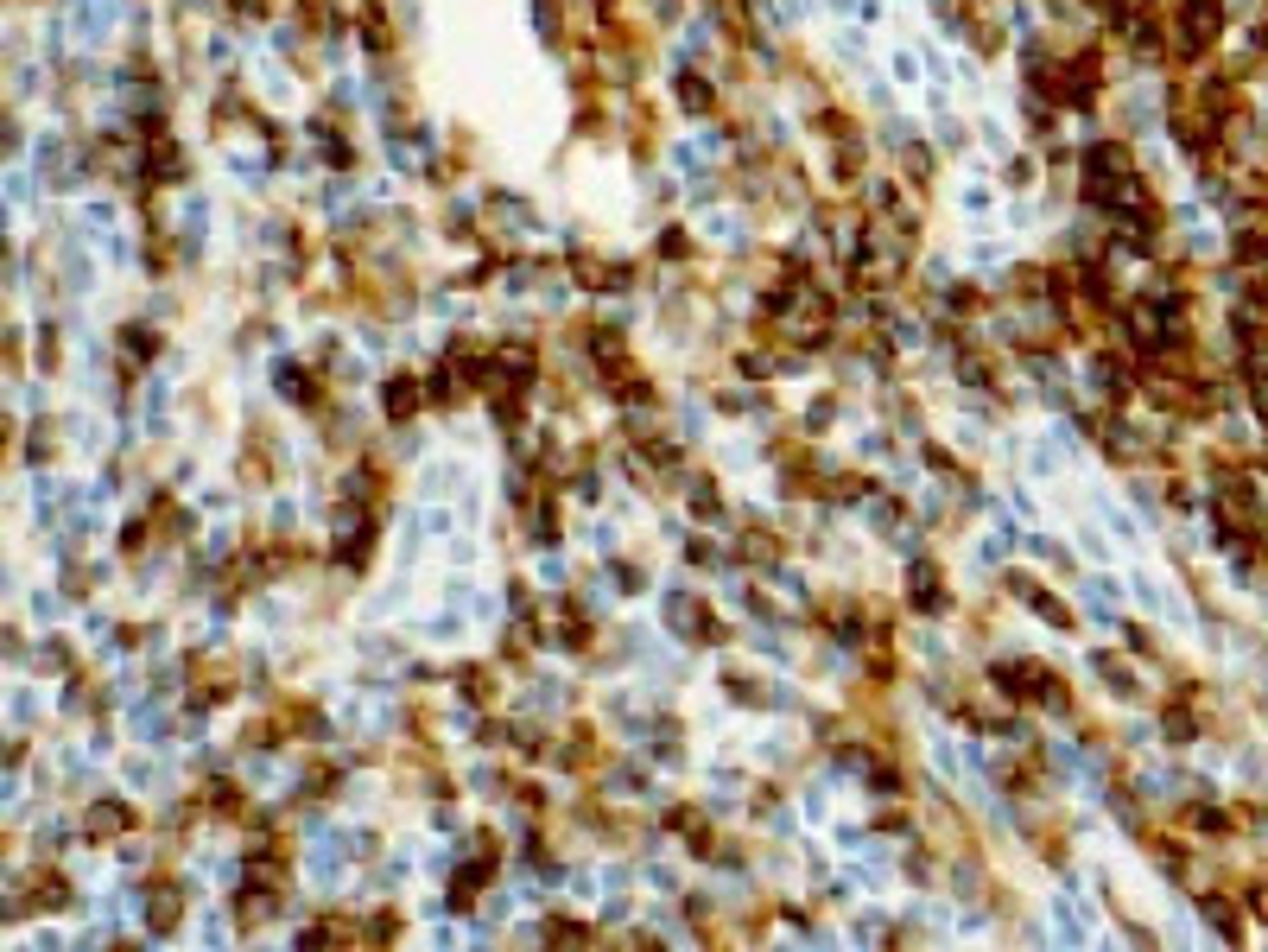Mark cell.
Masks as SVG:
<instances>
[{"mask_svg":"<svg viewBox=\"0 0 1268 952\" xmlns=\"http://www.w3.org/2000/svg\"><path fill=\"white\" fill-rule=\"evenodd\" d=\"M1218 32H1224V7H1218V0H1186L1180 26H1173V45H1180V58H1199V51H1211Z\"/></svg>","mask_w":1268,"mask_h":952,"instance_id":"6da1fadb","label":"cell"},{"mask_svg":"<svg viewBox=\"0 0 1268 952\" xmlns=\"http://www.w3.org/2000/svg\"><path fill=\"white\" fill-rule=\"evenodd\" d=\"M679 102L692 108V115H704V108H711V102H717V89H711V83H704V77H679Z\"/></svg>","mask_w":1268,"mask_h":952,"instance_id":"7a4b0ae2","label":"cell"},{"mask_svg":"<svg viewBox=\"0 0 1268 952\" xmlns=\"http://www.w3.org/2000/svg\"><path fill=\"white\" fill-rule=\"evenodd\" d=\"M121 826H127L121 807H96V813H89V832H121Z\"/></svg>","mask_w":1268,"mask_h":952,"instance_id":"3957f363","label":"cell"},{"mask_svg":"<svg viewBox=\"0 0 1268 952\" xmlns=\"http://www.w3.org/2000/svg\"><path fill=\"white\" fill-rule=\"evenodd\" d=\"M413 394H419L413 381H394L387 388V413H413Z\"/></svg>","mask_w":1268,"mask_h":952,"instance_id":"277c9868","label":"cell"},{"mask_svg":"<svg viewBox=\"0 0 1268 952\" xmlns=\"http://www.w3.org/2000/svg\"><path fill=\"white\" fill-rule=\"evenodd\" d=\"M235 13H267V0H235Z\"/></svg>","mask_w":1268,"mask_h":952,"instance_id":"5b68a950","label":"cell"},{"mask_svg":"<svg viewBox=\"0 0 1268 952\" xmlns=\"http://www.w3.org/2000/svg\"><path fill=\"white\" fill-rule=\"evenodd\" d=\"M1085 7H1097V13H1116V7H1123V0H1085Z\"/></svg>","mask_w":1268,"mask_h":952,"instance_id":"8992f818","label":"cell"}]
</instances>
